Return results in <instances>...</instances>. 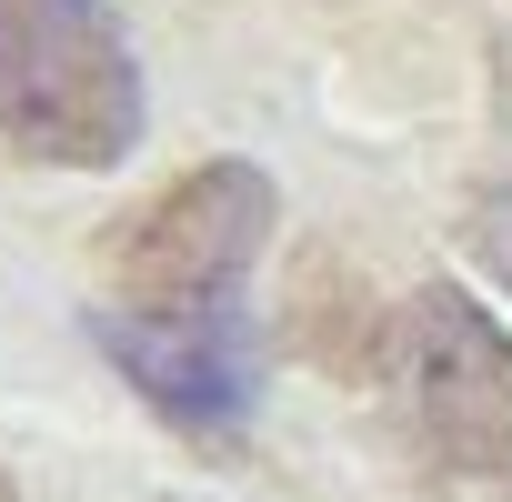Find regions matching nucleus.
Wrapping results in <instances>:
<instances>
[{
    "instance_id": "423d86ee",
    "label": "nucleus",
    "mask_w": 512,
    "mask_h": 502,
    "mask_svg": "<svg viewBox=\"0 0 512 502\" xmlns=\"http://www.w3.org/2000/svg\"><path fill=\"white\" fill-rule=\"evenodd\" d=\"M0 502H21V492H11V472H0Z\"/></svg>"
},
{
    "instance_id": "39448f33",
    "label": "nucleus",
    "mask_w": 512,
    "mask_h": 502,
    "mask_svg": "<svg viewBox=\"0 0 512 502\" xmlns=\"http://www.w3.org/2000/svg\"><path fill=\"white\" fill-rule=\"evenodd\" d=\"M472 251L512 282V181H492V191H482V211H472Z\"/></svg>"
},
{
    "instance_id": "f03ea898",
    "label": "nucleus",
    "mask_w": 512,
    "mask_h": 502,
    "mask_svg": "<svg viewBox=\"0 0 512 502\" xmlns=\"http://www.w3.org/2000/svg\"><path fill=\"white\" fill-rule=\"evenodd\" d=\"M392 362L432 502H512V332L462 282H432L402 312Z\"/></svg>"
},
{
    "instance_id": "f257e3e1",
    "label": "nucleus",
    "mask_w": 512,
    "mask_h": 502,
    "mask_svg": "<svg viewBox=\"0 0 512 502\" xmlns=\"http://www.w3.org/2000/svg\"><path fill=\"white\" fill-rule=\"evenodd\" d=\"M0 141L41 171L131 161L141 61L111 0H0Z\"/></svg>"
},
{
    "instance_id": "7ed1b4c3",
    "label": "nucleus",
    "mask_w": 512,
    "mask_h": 502,
    "mask_svg": "<svg viewBox=\"0 0 512 502\" xmlns=\"http://www.w3.org/2000/svg\"><path fill=\"white\" fill-rule=\"evenodd\" d=\"M262 241H272V171H251V161H201V171L161 181V191L101 241L111 302H131V312L241 302Z\"/></svg>"
},
{
    "instance_id": "20e7f679",
    "label": "nucleus",
    "mask_w": 512,
    "mask_h": 502,
    "mask_svg": "<svg viewBox=\"0 0 512 502\" xmlns=\"http://www.w3.org/2000/svg\"><path fill=\"white\" fill-rule=\"evenodd\" d=\"M91 342L191 442L231 452L251 432V412H262V332L241 322V302H201V312H131V302H111L91 322Z\"/></svg>"
}]
</instances>
